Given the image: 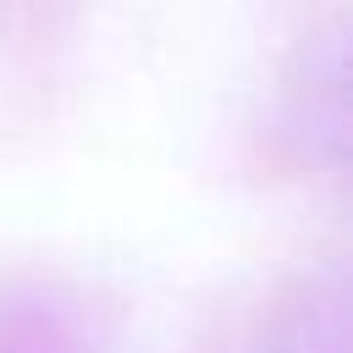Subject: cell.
Returning a JSON list of instances; mask_svg holds the SVG:
<instances>
[{
  "instance_id": "obj_1",
  "label": "cell",
  "mask_w": 353,
  "mask_h": 353,
  "mask_svg": "<svg viewBox=\"0 0 353 353\" xmlns=\"http://www.w3.org/2000/svg\"><path fill=\"white\" fill-rule=\"evenodd\" d=\"M17 331H22V336H6L0 353H83V347L66 336V325H55V320H39V314H33V320H22Z\"/></svg>"
}]
</instances>
